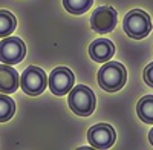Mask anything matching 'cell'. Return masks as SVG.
<instances>
[{"instance_id":"1","label":"cell","mask_w":153,"mask_h":150,"mask_svg":"<svg viewBox=\"0 0 153 150\" xmlns=\"http://www.w3.org/2000/svg\"><path fill=\"white\" fill-rule=\"evenodd\" d=\"M127 80V71L118 61H109L98 71V84L106 92H118Z\"/></svg>"},{"instance_id":"2","label":"cell","mask_w":153,"mask_h":150,"mask_svg":"<svg viewBox=\"0 0 153 150\" xmlns=\"http://www.w3.org/2000/svg\"><path fill=\"white\" fill-rule=\"evenodd\" d=\"M68 94H69V98H68L69 107L78 117H89L95 110L97 98L92 89H89L87 86L78 84L72 87Z\"/></svg>"},{"instance_id":"3","label":"cell","mask_w":153,"mask_h":150,"mask_svg":"<svg viewBox=\"0 0 153 150\" xmlns=\"http://www.w3.org/2000/svg\"><path fill=\"white\" fill-rule=\"evenodd\" d=\"M123 28L126 34L135 40H141L147 37L152 31V20L147 12L143 9H132L126 14Z\"/></svg>"},{"instance_id":"4","label":"cell","mask_w":153,"mask_h":150,"mask_svg":"<svg viewBox=\"0 0 153 150\" xmlns=\"http://www.w3.org/2000/svg\"><path fill=\"white\" fill-rule=\"evenodd\" d=\"M19 84L22 86L25 94L35 97V95H40L45 92L46 84H48V77L43 69L37 68V66H28L23 71Z\"/></svg>"},{"instance_id":"5","label":"cell","mask_w":153,"mask_h":150,"mask_svg":"<svg viewBox=\"0 0 153 150\" xmlns=\"http://www.w3.org/2000/svg\"><path fill=\"white\" fill-rule=\"evenodd\" d=\"M26 55V46L19 37H6L0 42V61L5 65H17Z\"/></svg>"},{"instance_id":"6","label":"cell","mask_w":153,"mask_h":150,"mask_svg":"<svg viewBox=\"0 0 153 150\" xmlns=\"http://www.w3.org/2000/svg\"><path fill=\"white\" fill-rule=\"evenodd\" d=\"M118 14L112 6H100L91 17V26L98 34H109L117 26Z\"/></svg>"},{"instance_id":"7","label":"cell","mask_w":153,"mask_h":150,"mask_svg":"<svg viewBox=\"0 0 153 150\" xmlns=\"http://www.w3.org/2000/svg\"><path fill=\"white\" fill-rule=\"evenodd\" d=\"M74 81H75V77L71 69L68 68H55L52 72H51L49 75V89L51 92H52L54 95H66L72 87H74Z\"/></svg>"},{"instance_id":"8","label":"cell","mask_w":153,"mask_h":150,"mask_svg":"<svg viewBox=\"0 0 153 150\" xmlns=\"http://www.w3.org/2000/svg\"><path fill=\"white\" fill-rule=\"evenodd\" d=\"M117 133H115L113 127L110 124L101 123V124H95L89 129L87 132V140L89 144L95 149H109L113 146Z\"/></svg>"},{"instance_id":"9","label":"cell","mask_w":153,"mask_h":150,"mask_svg":"<svg viewBox=\"0 0 153 150\" xmlns=\"http://www.w3.org/2000/svg\"><path fill=\"white\" fill-rule=\"evenodd\" d=\"M113 54H115V46L107 39H98L89 46V55L94 61H98V63L109 61L113 57Z\"/></svg>"},{"instance_id":"10","label":"cell","mask_w":153,"mask_h":150,"mask_svg":"<svg viewBox=\"0 0 153 150\" xmlns=\"http://www.w3.org/2000/svg\"><path fill=\"white\" fill-rule=\"evenodd\" d=\"M19 74L11 65H0V92L12 94L19 87Z\"/></svg>"},{"instance_id":"11","label":"cell","mask_w":153,"mask_h":150,"mask_svg":"<svg viewBox=\"0 0 153 150\" xmlns=\"http://www.w3.org/2000/svg\"><path fill=\"white\" fill-rule=\"evenodd\" d=\"M136 112L139 120L147 124H153V95H146L138 101Z\"/></svg>"},{"instance_id":"12","label":"cell","mask_w":153,"mask_h":150,"mask_svg":"<svg viewBox=\"0 0 153 150\" xmlns=\"http://www.w3.org/2000/svg\"><path fill=\"white\" fill-rule=\"evenodd\" d=\"M16 26H17V20L14 14H11L9 11L0 9V37H8L9 34H12Z\"/></svg>"},{"instance_id":"13","label":"cell","mask_w":153,"mask_h":150,"mask_svg":"<svg viewBox=\"0 0 153 150\" xmlns=\"http://www.w3.org/2000/svg\"><path fill=\"white\" fill-rule=\"evenodd\" d=\"M94 0H63V5H65V9L71 14L80 16L84 14V12L92 6Z\"/></svg>"},{"instance_id":"14","label":"cell","mask_w":153,"mask_h":150,"mask_svg":"<svg viewBox=\"0 0 153 150\" xmlns=\"http://www.w3.org/2000/svg\"><path fill=\"white\" fill-rule=\"evenodd\" d=\"M16 114V103L8 95H0V123H5Z\"/></svg>"},{"instance_id":"15","label":"cell","mask_w":153,"mask_h":150,"mask_svg":"<svg viewBox=\"0 0 153 150\" xmlns=\"http://www.w3.org/2000/svg\"><path fill=\"white\" fill-rule=\"evenodd\" d=\"M143 77H144V81H146L150 87H153V63H150V65L144 69Z\"/></svg>"},{"instance_id":"16","label":"cell","mask_w":153,"mask_h":150,"mask_svg":"<svg viewBox=\"0 0 153 150\" xmlns=\"http://www.w3.org/2000/svg\"><path fill=\"white\" fill-rule=\"evenodd\" d=\"M149 140H150V144H153V129H152L150 133H149Z\"/></svg>"}]
</instances>
